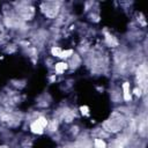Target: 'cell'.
<instances>
[{
    "instance_id": "6da1fadb",
    "label": "cell",
    "mask_w": 148,
    "mask_h": 148,
    "mask_svg": "<svg viewBox=\"0 0 148 148\" xmlns=\"http://www.w3.org/2000/svg\"><path fill=\"white\" fill-rule=\"evenodd\" d=\"M124 125V117L117 112H114L111 118L109 120H106L104 124H103V127L106 130V131H110V132H117L119 131Z\"/></svg>"
},
{
    "instance_id": "7a4b0ae2",
    "label": "cell",
    "mask_w": 148,
    "mask_h": 148,
    "mask_svg": "<svg viewBox=\"0 0 148 148\" xmlns=\"http://www.w3.org/2000/svg\"><path fill=\"white\" fill-rule=\"evenodd\" d=\"M136 79L139 81V84L142 88H146V81H147V67L145 64H142L141 66H139L138 71H136Z\"/></svg>"
},
{
    "instance_id": "3957f363",
    "label": "cell",
    "mask_w": 148,
    "mask_h": 148,
    "mask_svg": "<svg viewBox=\"0 0 148 148\" xmlns=\"http://www.w3.org/2000/svg\"><path fill=\"white\" fill-rule=\"evenodd\" d=\"M42 7L49 8V9L43 10L44 14H45L47 17H54V16L57 15V13H58V5H56L54 2H45Z\"/></svg>"
},
{
    "instance_id": "277c9868",
    "label": "cell",
    "mask_w": 148,
    "mask_h": 148,
    "mask_svg": "<svg viewBox=\"0 0 148 148\" xmlns=\"http://www.w3.org/2000/svg\"><path fill=\"white\" fill-rule=\"evenodd\" d=\"M30 130L32 133H36V134H42L43 133V127L37 123V121H34L31 125H30Z\"/></svg>"
},
{
    "instance_id": "5b68a950",
    "label": "cell",
    "mask_w": 148,
    "mask_h": 148,
    "mask_svg": "<svg viewBox=\"0 0 148 148\" xmlns=\"http://www.w3.org/2000/svg\"><path fill=\"white\" fill-rule=\"evenodd\" d=\"M123 89H124V99L125 101H130L131 99V95H130V86L127 82H125L123 84Z\"/></svg>"
},
{
    "instance_id": "8992f818",
    "label": "cell",
    "mask_w": 148,
    "mask_h": 148,
    "mask_svg": "<svg viewBox=\"0 0 148 148\" xmlns=\"http://www.w3.org/2000/svg\"><path fill=\"white\" fill-rule=\"evenodd\" d=\"M146 131H147V121L143 119L140 124H139V133L141 135H145L146 134Z\"/></svg>"
},
{
    "instance_id": "52a82bcc",
    "label": "cell",
    "mask_w": 148,
    "mask_h": 148,
    "mask_svg": "<svg viewBox=\"0 0 148 148\" xmlns=\"http://www.w3.org/2000/svg\"><path fill=\"white\" fill-rule=\"evenodd\" d=\"M94 145H95V148H106V143L102 139H95Z\"/></svg>"
},
{
    "instance_id": "ba28073f",
    "label": "cell",
    "mask_w": 148,
    "mask_h": 148,
    "mask_svg": "<svg viewBox=\"0 0 148 148\" xmlns=\"http://www.w3.org/2000/svg\"><path fill=\"white\" fill-rule=\"evenodd\" d=\"M66 68H67V64H65V62H59L56 65V71L58 73H62Z\"/></svg>"
},
{
    "instance_id": "9c48e42d",
    "label": "cell",
    "mask_w": 148,
    "mask_h": 148,
    "mask_svg": "<svg viewBox=\"0 0 148 148\" xmlns=\"http://www.w3.org/2000/svg\"><path fill=\"white\" fill-rule=\"evenodd\" d=\"M106 42H108V44H109V45H111V46H113V45H117V44H118V42L114 39V37H113V36H110V35H108V36H106Z\"/></svg>"
},
{
    "instance_id": "30bf717a",
    "label": "cell",
    "mask_w": 148,
    "mask_h": 148,
    "mask_svg": "<svg viewBox=\"0 0 148 148\" xmlns=\"http://www.w3.org/2000/svg\"><path fill=\"white\" fill-rule=\"evenodd\" d=\"M36 121H37V123H38L43 128H44V127H46V126H47V124H49V123H47V119H46V118H44V117H39Z\"/></svg>"
},
{
    "instance_id": "8fae6325",
    "label": "cell",
    "mask_w": 148,
    "mask_h": 148,
    "mask_svg": "<svg viewBox=\"0 0 148 148\" xmlns=\"http://www.w3.org/2000/svg\"><path fill=\"white\" fill-rule=\"evenodd\" d=\"M51 52H52L53 56H56V57H60V54H61L62 51H61L59 47H53V49L51 50Z\"/></svg>"
},
{
    "instance_id": "7c38bea8",
    "label": "cell",
    "mask_w": 148,
    "mask_h": 148,
    "mask_svg": "<svg viewBox=\"0 0 148 148\" xmlns=\"http://www.w3.org/2000/svg\"><path fill=\"white\" fill-rule=\"evenodd\" d=\"M71 54H72V50H67V51H62L61 54H60V57L61 58H68Z\"/></svg>"
},
{
    "instance_id": "4fadbf2b",
    "label": "cell",
    "mask_w": 148,
    "mask_h": 148,
    "mask_svg": "<svg viewBox=\"0 0 148 148\" xmlns=\"http://www.w3.org/2000/svg\"><path fill=\"white\" fill-rule=\"evenodd\" d=\"M134 92H135V95H136V96H140V95H141V89H140V88H139V89L136 88V89L134 90Z\"/></svg>"
},
{
    "instance_id": "5bb4252c",
    "label": "cell",
    "mask_w": 148,
    "mask_h": 148,
    "mask_svg": "<svg viewBox=\"0 0 148 148\" xmlns=\"http://www.w3.org/2000/svg\"><path fill=\"white\" fill-rule=\"evenodd\" d=\"M65 148H68V147H65Z\"/></svg>"
}]
</instances>
